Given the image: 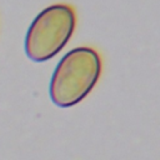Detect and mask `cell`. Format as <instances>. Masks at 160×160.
Listing matches in <instances>:
<instances>
[{"instance_id":"1","label":"cell","mask_w":160,"mask_h":160,"mask_svg":"<svg viewBox=\"0 0 160 160\" xmlns=\"http://www.w3.org/2000/svg\"><path fill=\"white\" fill-rule=\"evenodd\" d=\"M102 71L101 55L91 46H78L68 51L55 66L49 95L59 108L81 102L96 86Z\"/></svg>"},{"instance_id":"2","label":"cell","mask_w":160,"mask_h":160,"mask_svg":"<svg viewBox=\"0 0 160 160\" xmlns=\"http://www.w3.org/2000/svg\"><path fill=\"white\" fill-rule=\"evenodd\" d=\"M76 28V12L69 4H52L31 21L24 41L26 56L42 62L56 56L69 42Z\"/></svg>"}]
</instances>
